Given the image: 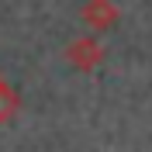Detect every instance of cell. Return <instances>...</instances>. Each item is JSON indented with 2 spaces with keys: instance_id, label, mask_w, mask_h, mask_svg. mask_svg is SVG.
Returning a JSON list of instances; mask_svg holds the SVG:
<instances>
[{
  "instance_id": "1",
  "label": "cell",
  "mask_w": 152,
  "mask_h": 152,
  "mask_svg": "<svg viewBox=\"0 0 152 152\" xmlns=\"http://www.w3.org/2000/svg\"><path fill=\"white\" fill-rule=\"evenodd\" d=\"M66 62L80 73H94L104 62V45L97 42V35H80L66 45Z\"/></svg>"
},
{
  "instance_id": "3",
  "label": "cell",
  "mask_w": 152,
  "mask_h": 152,
  "mask_svg": "<svg viewBox=\"0 0 152 152\" xmlns=\"http://www.w3.org/2000/svg\"><path fill=\"white\" fill-rule=\"evenodd\" d=\"M18 107H21V100H18V90L0 76V124H7L14 114H18Z\"/></svg>"
},
{
  "instance_id": "2",
  "label": "cell",
  "mask_w": 152,
  "mask_h": 152,
  "mask_svg": "<svg viewBox=\"0 0 152 152\" xmlns=\"http://www.w3.org/2000/svg\"><path fill=\"white\" fill-rule=\"evenodd\" d=\"M80 18L90 31H107L118 24L121 18V7L114 4V0H86L83 7H80Z\"/></svg>"
}]
</instances>
